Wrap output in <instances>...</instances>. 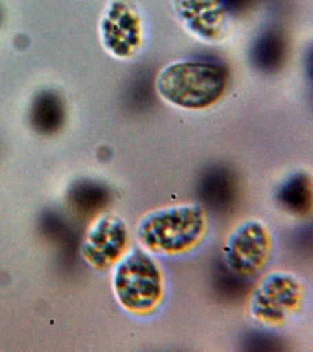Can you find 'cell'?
Masks as SVG:
<instances>
[{
	"label": "cell",
	"mask_w": 313,
	"mask_h": 352,
	"mask_svg": "<svg viewBox=\"0 0 313 352\" xmlns=\"http://www.w3.org/2000/svg\"><path fill=\"white\" fill-rule=\"evenodd\" d=\"M277 197L285 210L304 216L312 208V180L304 173H298L285 182Z\"/></svg>",
	"instance_id": "9"
},
{
	"label": "cell",
	"mask_w": 313,
	"mask_h": 352,
	"mask_svg": "<svg viewBox=\"0 0 313 352\" xmlns=\"http://www.w3.org/2000/svg\"><path fill=\"white\" fill-rule=\"evenodd\" d=\"M101 43L118 58L133 54L141 38V18L131 3L114 0L104 11L100 22Z\"/></svg>",
	"instance_id": "7"
},
{
	"label": "cell",
	"mask_w": 313,
	"mask_h": 352,
	"mask_svg": "<svg viewBox=\"0 0 313 352\" xmlns=\"http://www.w3.org/2000/svg\"><path fill=\"white\" fill-rule=\"evenodd\" d=\"M180 19L200 34H218L226 22L227 8L222 0H175Z\"/></svg>",
	"instance_id": "8"
},
{
	"label": "cell",
	"mask_w": 313,
	"mask_h": 352,
	"mask_svg": "<svg viewBox=\"0 0 313 352\" xmlns=\"http://www.w3.org/2000/svg\"><path fill=\"white\" fill-rule=\"evenodd\" d=\"M287 52L284 37L276 32H266L257 38L252 50V59L257 67L265 72L277 70Z\"/></svg>",
	"instance_id": "10"
},
{
	"label": "cell",
	"mask_w": 313,
	"mask_h": 352,
	"mask_svg": "<svg viewBox=\"0 0 313 352\" xmlns=\"http://www.w3.org/2000/svg\"><path fill=\"white\" fill-rule=\"evenodd\" d=\"M270 247V236L265 226L257 220H247L228 239L224 249L228 266L238 274H257L268 261Z\"/></svg>",
	"instance_id": "5"
},
{
	"label": "cell",
	"mask_w": 313,
	"mask_h": 352,
	"mask_svg": "<svg viewBox=\"0 0 313 352\" xmlns=\"http://www.w3.org/2000/svg\"><path fill=\"white\" fill-rule=\"evenodd\" d=\"M117 301L133 314L151 312L164 294L163 275L148 252L133 249L118 261L112 275Z\"/></svg>",
	"instance_id": "3"
},
{
	"label": "cell",
	"mask_w": 313,
	"mask_h": 352,
	"mask_svg": "<svg viewBox=\"0 0 313 352\" xmlns=\"http://www.w3.org/2000/svg\"><path fill=\"white\" fill-rule=\"evenodd\" d=\"M206 228L204 211L196 204L155 209L140 220L136 236L145 250L158 254H178L200 241Z\"/></svg>",
	"instance_id": "1"
},
{
	"label": "cell",
	"mask_w": 313,
	"mask_h": 352,
	"mask_svg": "<svg viewBox=\"0 0 313 352\" xmlns=\"http://www.w3.org/2000/svg\"><path fill=\"white\" fill-rule=\"evenodd\" d=\"M128 241L127 226L125 221L114 214H103L87 230L81 254L93 268L108 269L125 255Z\"/></svg>",
	"instance_id": "6"
},
{
	"label": "cell",
	"mask_w": 313,
	"mask_h": 352,
	"mask_svg": "<svg viewBox=\"0 0 313 352\" xmlns=\"http://www.w3.org/2000/svg\"><path fill=\"white\" fill-rule=\"evenodd\" d=\"M226 85V73L213 63H174L162 72L158 89L170 103L185 109H204L221 98Z\"/></svg>",
	"instance_id": "2"
},
{
	"label": "cell",
	"mask_w": 313,
	"mask_h": 352,
	"mask_svg": "<svg viewBox=\"0 0 313 352\" xmlns=\"http://www.w3.org/2000/svg\"><path fill=\"white\" fill-rule=\"evenodd\" d=\"M302 296L303 289L298 278L287 272H272L252 292L250 311L260 323L277 326L299 309Z\"/></svg>",
	"instance_id": "4"
}]
</instances>
